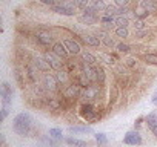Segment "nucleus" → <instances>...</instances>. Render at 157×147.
Wrapping results in <instances>:
<instances>
[{
    "instance_id": "obj_1",
    "label": "nucleus",
    "mask_w": 157,
    "mask_h": 147,
    "mask_svg": "<svg viewBox=\"0 0 157 147\" xmlns=\"http://www.w3.org/2000/svg\"><path fill=\"white\" fill-rule=\"evenodd\" d=\"M33 129V117L28 112H20L13 120V130L19 136H28Z\"/></svg>"
},
{
    "instance_id": "obj_2",
    "label": "nucleus",
    "mask_w": 157,
    "mask_h": 147,
    "mask_svg": "<svg viewBox=\"0 0 157 147\" xmlns=\"http://www.w3.org/2000/svg\"><path fill=\"white\" fill-rule=\"evenodd\" d=\"M34 40H36V43H37L40 48H43V49H49V48H52V45L56 43V41H54V35H52L49 31H46V29H39V31H36V32H34Z\"/></svg>"
},
{
    "instance_id": "obj_3",
    "label": "nucleus",
    "mask_w": 157,
    "mask_h": 147,
    "mask_svg": "<svg viewBox=\"0 0 157 147\" xmlns=\"http://www.w3.org/2000/svg\"><path fill=\"white\" fill-rule=\"evenodd\" d=\"M80 115H82L83 120H86V121H90V123H96V121L100 118L99 110L96 109V106H94L93 103H85V104H82V107H80Z\"/></svg>"
},
{
    "instance_id": "obj_4",
    "label": "nucleus",
    "mask_w": 157,
    "mask_h": 147,
    "mask_svg": "<svg viewBox=\"0 0 157 147\" xmlns=\"http://www.w3.org/2000/svg\"><path fill=\"white\" fill-rule=\"evenodd\" d=\"M82 94H83V88L78 84L77 81L74 83H69L65 86V91H63V97L68 98V100H77V98H82Z\"/></svg>"
},
{
    "instance_id": "obj_5",
    "label": "nucleus",
    "mask_w": 157,
    "mask_h": 147,
    "mask_svg": "<svg viewBox=\"0 0 157 147\" xmlns=\"http://www.w3.org/2000/svg\"><path fill=\"white\" fill-rule=\"evenodd\" d=\"M42 86H43V91H46V92H56V91H59V88H60V83H59V80H57V77H56V74L52 75V74H45L43 75V78H42Z\"/></svg>"
},
{
    "instance_id": "obj_6",
    "label": "nucleus",
    "mask_w": 157,
    "mask_h": 147,
    "mask_svg": "<svg viewBox=\"0 0 157 147\" xmlns=\"http://www.w3.org/2000/svg\"><path fill=\"white\" fill-rule=\"evenodd\" d=\"M0 98H2V103L13 104L14 88L11 86V83H8V81H3V83H2V86H0Z\"/></svg>"
},
{
    "instance_id": "obj_7",
    "label": "nucleus",
    "mask_w": 157,
    "mask_h": 147,
    "mask_svg": "<svg viewBox=\"0 0 157 147\" xmlns=\"http://www.w3.org/2000/svg\"><path fill=\"white\" fill-rule=\"evenodd\" d=\"M100 84L97 83H93L90 84L88 88H83V94H82V98L88 100V101H94V100H99L100 98Z\"/></svg>"
},
{
    "instance_id": "obj_8",
    "label": "nucleus",
    "mask_w": 157,
    "mask_h": 147,
    "mask_svg": "<svg viewBox=\"0 0 157 147\" xmlns=\"http://www.w3.org/2000/svg\"><path fill=\"white\" fill-rule=\"evenodd\" d=\"M43 57L46 58V61L49 63V66H51V69H54V70H59V69H63V58H60L59 55H56L52 51L51 52H45L43 54Z\"/></svg>"
},
{
    "instance_id": "obj_9",
    "label": "nucleus",
    "mask_w": 157,
    "mask_h": 147,
    "mask_svg": "<svg viewBox=\"0 0 157 147\" xmlns=\"http://www.w3.org/2000/svg\"><path fill=\"white\" fill-rule=\"evenodd\" d=\"M123 144H128V145H139L142 144V135L134 129V130H129L125 133L123 136Z\"/></svg>"
},
{
    "instance_id": "obj_10",
    "label": "nucleus",
    "mask_w": 157,
    "mask_h": 147,
    "mask_svg": "<svg viewBox=\"0 0 157 147\" xmlns=\"http://www.w3.org/2000/svg\"><path fill=\"white\" fill-rule=\"evenodd\" d=\"M39 69L33 64V63H28L25 66V74H26V78L31 84H39Z\"/></svg>"
},
{
    "instance_id": "obj_11",
    "label": "nucleus",
    "mask_w": 157,
    "mask_h": 147,
    "mask_svg": "<svg viewBox=\"0 0 157 147\" xmlns=\"http://www.w3.org/2000/svg\"><path fill=\"white\" fill-rule=\"evenodd\" d=\"M63 43H65V46H66L69 55H78V54L82 52V46L78 45V41L74 40V38H65Z\"/></svg>"
},
{
    "instance_id": "obj_12",
    "label": "nucleus",
    "mask_w": 157,
    "mask_h": 147,
    "mask_svg": "<svg viewBox=\"0 0 157 147\" xmlns=\"http://www.w3.org/2000/svg\"><path fill=\"white\" fill-rule=\"evenodd\" d=\"M49 8H51L52 13L60 14V16H65V17H71V16L75 14L74 9H69V8H66L65 5H62V3H59V2H56V3H54L52 6H49Z\"/></svg>"
},
{
    "instance_id": "obj_13",
    "label": "nucleus",
    "mask_w": 157,
    "mask_h": 147,
    "mask_svg": "<svg viewBox=\"0 0 157 147\" xmlns=\"http://www.w3.org/2000/svg\"><path fill=\"white\" fill-rule=\"evenodd\" d=\"M31 63H33V64H34L40 72H43V74H46V72H49V70H51V66H49V63L46 61V58H45V57H39V55H37V57H34V58H33V61H31Z\"/></svg>"
},
{
    "instance_id": "obj_14",
    "label": "nucleus",
    "mask_w": 157,
    "mask_h": 147,
    "mask_svg": "<svg viewBox=\"0 0 157 147\" xmlns=\"http://www.w3.org/2000/svg\"><path fill=\"white\" fill-rule=\"evenodd\" d=\"M51 51H52L56 55H59L60 58H63V60H66L68 55H69V52H68V49H66V46H65L63 41H56V43L52 45Z\"/></svg>"
},
{
    "instance_id": "obj_15",
    "label": "nucleus",
    "mask_w": 157,
    "mask_h": 147,
    "mask_svg": "<svg viewBox=\"0 0 157 147\" xmlns=\"http://www.w3.org/2000/svg\"><path fill=\"white\" fill-rule=\"evenodd\" d=\"M145 121H146V126H148V129L151 130V133L157 138V112L148 113L146 118H145Z\"/></svg>"
},
{
    "instance_id": "obj_16",
    "label": "nucleus",
    "mask_w": 157,
    "mask_h": 147,
    "mask_svg": "<svg viewBox=\"0 0 157 147\" xmlns=\"http://www.w3.org/2000/svg\"><path fill=\"white\" fill-rule=\"evenodd\" d=\"M82 40H83L85 45H88V46H91V48H99V46L102 45L99 35H96V34H83V35H82Z\"/></svg>"
},
{
    "instance_id": "obj_17",
    "label": "nucleus",
    "mask_w": 157,
    "mask_h": 147,
    "mask_svg": "<svg viewBox=\"0 0 157 147\" xmlns=\"http://www.w3.org/2000/svg\"><path fill=\"white\" fill-rule=\"evenodd\" d=\"M77 20H78V23H82V25H96L97 22H100L99 14H86V13H83Z\"/></svg>"
},
{
    "instance_id": "obj_18",
    "label": "nucleus",
    "mask_w": 157,
    "mask_h": 147,
    "mask_svg": "<svg viewBox=\"0 0 157 147\" xmlns=\"http://www.w3.org/2000/svg\"><path fill=\"white\" fill-rule=\"evenodd\" d=\"M69 133H74V135H86V133H93V127L91 126H69L68 127Z\"/></svg>"
},
{
    "instance_id": "obj_19",
    "label": "nucleus",
    "mask_w": 157,
    "mask_h": 147,
    "mask_svg": "<svg viewBox=\"0 0 157 147\" xmlns=\"http://www.w3.org/2000/svg\"><path fill=\"white\" fill-rule=\"evenodd\" d=\"M14 78H16V83H17V86L20 88V89H25V86H26V83H25V78H26V74H25V70L22 72L20 69H14Z\"/></svg>"
},
{
    "instance_id": "obj_20",
    "label": "nucleus",
    "mask_w": 157,
    "mask_h": 147,
    "mask_svg": "<svg viewBox=\"0 0 157 147\" xmlns=\"http://www.w3.org/2000/svg\"><path fill=\"white\" fill-rule=\"evenodd\" d=\"M69 74H71V72H66V70H63V69H59V70H57L56 77H57L60 86H66V84L71 83V80H69Z\"/></svg>"
},
{
    "instance_id": "obj_21",
    "label": "nucleus",
    "mask_w": 157,
    "mask_h": 147,
    "mask_svg": "<svg viewBox=\"0 0 157 147\" xmlns=\"http://www.w3.org/2000/svg\"><path fill=\"white\" fill-rule=\"evenodd\" d=\"M140 6H142L145 11H148L149 14L157 13V3H155V0H142Z\"/></svg>"
},
{
    "instance_id": "obj_22",
    "label": "nucleus",
    "mask_w": 157,
    "mask_h": 147,
    "mask_svg": "<svg viewBox=\"0 0 157 147\" xmlns=\"http://www.w3.org/2000/svg\"><path fill=\"white\" fill-rule=\"evenodd\" d=\"M100 23L103 28H113L116 26V17L114 16H109V14H105L100 17Z\"/></svg>"
},
{
    "instance_id": "obj_23",
    "label": "nucleus",
    "mask_w": 157,
    "mask_h": 147,
    "mask_svg": "<svg viewBox=\"0 0 157 147\" xmlns=\"http://www.w3.org/2000/svg\"><path fill=\"white\" fill-rule=\"evenodd\" d=\"M143 61L151 66H157V52H148L143 55Z\"/></svg>"
},
{
    "instance_id": "obj_24",
    "label": "nucleus",
    "mask_w": 157,
    "mask_h": 147,
    "mask_svg": "<svg viewBox=\"0 0 157 147\" xmlns=\"http://www.w3.org/2000/svg\"><path fill=\"white\" fill-rule=\"evenodd\" d=\"M46 103H48L49 110H60L62 109V100L60 98H49Z\"/></svg>"
},
{
    "instance_id": "obj_25",
    "label": "nucleus",
    "mask_w": 157,
    "mask_h": 147,
    "mask_svg": "<svg viewBox=\"0 0 157 147\" xmlns=\"http://www.w3.org/2000/svg\"><path fill=\"white\" fill-rule=\"evenodd\" d=\"M48 135L52 136L56 141H63V132H62V129H59V127H51L49 132H48Z\"/></svg>"
},
{
    "instance_id": "obj_26",
    "label": "nucleus",
    "mask_w": 157,
    "mask_h": 147,
    "mask_svg": "<svg viewBox=\"0 0 157 147\" xmlns=\"http://www.w3.org/2000/svg\"><path fill=\"white\" fill-rule=\"evenodd\" d=\"M11 107H13V104L2 103V107H0V121H5V120H6V117H8L10 112H11Z\"/></svg>"
},
{
    "instance_id": "obj_27",
    "label": "nucleus",
    "mask_w": 157,
    "mask_h": 147,
    "mask_svg": "<svg viewBox=\"0 0 157 147\" xmlns=\"http://www.w3.org/2000/svg\"><path fill=\"white\" fill-rule=\"evenodd\" d=\"M105 80H106V74H105V69H103L100 64H97V84L103 86V84H105Z\"/></svg>"
},
{
    "instance_id": "obj_28",
    "label": "nucleus",
    "mask_w": 157,
    "mask_h": 147,
    "mask_svg": "<svg viewBox=\"0 0 157 147\" xmlns=\"http://www.w3.org/2000/svg\"><path fill=\"white\" fill-rule=\"evenodd\" d=\"M82 61L90 63V64H97V57L91 52H82Z\"/></svg>"
},
{
    "instance_id": "obj_29",
    "label": "nucleus",
    "mask_w": 157,
    "mask_h": 147,
    "mask_svg": "<svg viewBox=\"0 0 157 147\" xmlns=\"http://www.w3.org/2000/svg\"><path fill=\"white\" fill-rule=\"evenodd\" d=\"M99 58H100L105 64H108V66L114 64V58H113V55L108 54V52H100V54H99Z\"/></svg>"
},
{
    "instance_id": "obj_30",
    "label": "nucleus",
    "mask_w": 157,
    "mask_h": 147,
    "mask_svg": "<svg viewBox=\"0 0 157 147\" xmlns=\"http://www.w3.org/2000/svg\"><path fill=\"white\" fill-rule=\"evenodd\" d=\"M90 3H91L99 13H105V9H106V6H108V5H105L103 0H91Z\"/></svg>"
},
{
    "instance_id": "obj_31",
    "label": "nucleus",
    "mask_w": 157,
    "mask_h": 147,
    "mask_svg": "<svg viewBox=\"0 0 157 147\" xmlns=\"http://www.w3.org/2000/svg\"><path fill=\"white\" fill-rule=\"evenodd\" d=\"M116 26H125V28H128L129 26V20H128V17L126 16H117L116 17Z\"/></svg>"
},
{
    "instance_id": "obj_32",
    "label": "nucleus",
    "mask_w": 157,
    "mask_h": 147,
    "mask_svg": "<svg viewBox=\"0 0 157 147\" xmlns=\"http://www.w3.org/2000/svg\"><path fill=\"white\" fill-rule=\"evenodd\" d=\"M116 35L120 37V38H126V37H129V31L125 26H117L116 28Z\"/></svg>"
},
{
    "instance_id": "obj_33",
    "label": "nucleus",
    "mask_w": 157,
    "mask_h": 147,
    "mask_svg": "<svg viewBox=\"0 0 157 147\" xmlns=\"http://www.w3.org/2000/svg\"><path fill=\"white\" fill-rule=\"evenodd\" d=\"M94 138H96V142L100 144V145H103V144L108 142V138H106V135H105L103 132H97V133H94Z\"/></svg>"
},
{
    "instance_id": "obj_34",
    "label": "nucleus",
    "mask_w": 157,
    "mask_h": 147,
    "mask_svg": "<svg viewBox=\"0 0 157 147\" xmlns=\"http://www.w3.org/2000/svg\"><path fill=\"white\" fill-rule=\"evenodd\" d=\"M65 142L69 144V145H86V144H88L86 141H83V139H77V138H66Z\"/></svg>"
},
{
    "instance_id": "obj_35",
    "label": "nucleus",
    "mask_w": 157,
    "mask_h": 147,
    "mask_svg": "<svg viewBox=\"0 0 157 147\" xmlns=\"http://www.w3.org/2000/svg\"><path fill=\"white\" fill-rule=\"evenodd\" d=\"M119 6L114 3L113 6L111 5H108L106 6V9H105V14H109V16H119V13H120V9H117Z\"/></svg>"
},
{
    "instance_id": "obj_36",
    "label": "nucleus",
    "mask_w": 157,
    "mask_h": 147,
    "mask_svg": "<svg viewBox=\"0 0 157 147\" xmlns=\"http://www.w3.org/2000/svg\"><path fill=\"white\" fill-rule=\"evenodd\" d=\"M102 43H103L105 46H108V48H116V46H117V45L114 43V40H113L111 35H103V37H102Z\"/></svg>"
},
{
    "instance_id": "obj_37",
    "label": "nucleus",
    "mask_w": 157,
    "mask_h": 147,
    "mask_svg": "<svg viewBox=\"0 0 157 147\" xmlns=\"http://www.w3.org/2000/svg\"><path fill=\"white\" fill-rule=\"evenodd\" d=\"M116 49H117L119 52H122V54H128V52L131 51V46H129V45H126V43H117Z\"/></svg>"
},
{
    "instance_id": "obj_38",
    "label": "nucleus",
    "mask_w": 157,
    "mask_h": 147,
    "mask_svg": "<svg viewBox=\"0 0 157 147\" xmlns=\"http://www.w3.org/2000/svg\"><path fill=\"white\" fill-rule=\"evenodd\" d=\"M75 5H77V9L83 11V9L90 5V0H75Z\"/></svg>"
},
{
    "instance_id": "obj_39",
    "label": "nucleus",
    "mask_w": 157,
    "mask_h": 147,
    "mask_svg": "<svg viewBox=\"0 0 157 147\" xmlns=\"http://www.w3.org/2000/svg\"><path fill=\"white\" fill-rule=\"evenodd\" d=\"M148 35H149V32H148L146 28H143V29H136V37H137V38H143V37H148Z\"/></svg>"
},
{
    "instance_id": "obj_40",
    "label": "nucleus",
    "mask_w": 157,
    "mask_h": 147,
    "mask_svg": "<svg viewBox=\"0 0 157 147\" xmlns=\"http://www.w3.org/2000/svg\"><path fill=\"white\" fill-rule=\"evenodd\" d=\"M134 28H136V29H143V28H145V22H143L142 19H136V20H134Z\"/></svg>"
},
{
    "instance_id": "obj_41",
    "label": "nucleus",
    "mask_w": 157,
    "mask_h": 147,
    "mask_svg": "<svg viewBox=\"0 0 157 147\" xmlns=\"http://www.w3.org/2000/svg\"><path fill=\"white\" fill-rule=\"evenodd\" d=\"M37 2H40L42 5H46V6H52L56 3V0H37Z\"/></svg>"
},
{
    "instance_id": "obj_42",
    "label": "nucleus",
    "mask_w": 157,
    "mask_h": 147,
    "mask_svg": "<svg viewBox=\"0 0 157 147\" xmlns=\"http://www.w3.org/2000/svg\"><path fill=\"white\" fill-rule=\"evenodd\" d=\"M114 3H116L119 8H122V6H126V5H128V0H114Z\"/></svg>"
},
{
    "instance_id": "obj_43",
    "label": "nucleus",
    "mask_w": 157,
    "mask_h": 147,
    "mask_svg": "<svg viewBox=\"0 0 157 147\" xmlns=\"http://www.w3.org/2000/svg\"><path fill=\"white\" fill-rule=\"evenodd\" d=\"M151 103H152L154 106H157V91L154 92V95H152V98H151Z\"/></svg>"
}]
</instances>
